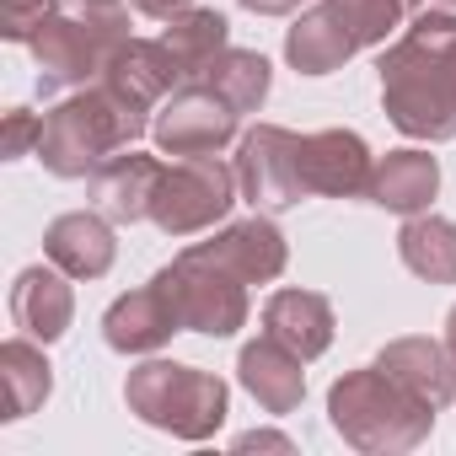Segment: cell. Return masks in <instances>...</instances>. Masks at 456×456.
Instances as JSON below:
<instances>
[{
  "label": "cell",
  "mask_w": 456,
  "mask_h": 456,
  "mask_svg": "<svg viewBox=\"0 0 456 456\" xmlns=\"http://www.w3.org/2000/svg\"><path fill=\"white\" fill-rule=\"evenodd\" d=\"M328 419L344 435V445H354L365 456L413 451L435 429V408L424 397H413L403 381H392L381 365H360V370L338 376L328 392Z\"/></svg>",
  "instance_id": "obj_1"
},
{
  "label": "cell",
  "mask_w": 456,
  "mask_h": 456,
  "mask_svg": "<svg viewBox=\"0 0 456 456\" xmlns=\"http://www.w3.org/2000/svg\"><path fill=\"white\" fill-rule=\"evenodd\" d=\"M151 129V113L129 108L118 92H108L102 81L70 102H60L49 118H44V134H38V161L76 183V177H92L113 151H129L140 134Z\"/></svg>",
  "instance_id": "obj_2"
},
{
  "label": "cell",
  "mask_w": 456,
  "mask_h": 456,
  "mask_svg": "<svg viewBox=\"0 0 456 456\" xmlns=\"http://www.w3.org/2000/svg\"><path fill=\"white\" fill-rule=\"evenodd\" d=\"M225 397L232 392H225V381L215 370L177 365V360H145L124 381L129 413L177 440H209L225 424Z\"/></svg>",
  "instance_id": "obj_3"
},
{
  "label": "cell",
  "mask_w": 456,
  "mask_h": 456,
  "mask_svg": "<svg viewBox=\"0 0 456 456\" xmlns=\"http://www.w3.org/2000/svg\"><path fill=\"white\" fill-rule=\"evenodd\" d=\"M381 108L408 140H451L456 134V92H451V54L424 49L419 38L397 33L381 54Z\"/></svg>",
  "instance_id": "obj_4"
},
{
  "label": "cell",
  "mask_w": 456,
  "mask_h": 456,
  "mask_svg": "<svg viewBox=\"0 0 456 456\" xmlns=\"http://www.w3.org/2000/svg\"><path fill=\"white\" fill-rule=\"evenodd\" d=\"M129 44V12H54L38 33H33V60H38V86L65 92V86H86L108 70V60Z\"/></svg>",
  "instance_id": "obj_5"
},
{
  "label": "cell",
  "mask_w": 456,
  "mask_h": 456,
  "mask_svg": "<svg viewBox=\"0 0 456 456\" xmlns=\"http://www.w3.org/2000/svg\"><path fill=\"white\" fill-rule=\"evenodd\" d=\"M237 188V167H225L220 156H177L156 183L151 220L167 237H199L232 215Z\"/></svg>",
  "instance_id": "obj_6"
},
{
  "label": "cell",
  "mask_w": 456,
  "mask_h": 456,
  "mask_svg": "<svg viewBox=\"0 0 456 456\" xmlns=\"http://www.w3.org/2000/svg\"><path fill=\"white\" fill-rule=\"evenodd\" d=\"M183 317L188 333H204V338H232L242 322H248V290L232 269H220L215 258H204L199 248H188L172 269L156 274Z\"/></svg>",
  "instance_id": "obj_7"
},
{
  "label": "cell",
  "mask_w": 456,
  "mask_h": 456,
  "mask_svg": "<svg viewBox=\"0 0 456 456\" xmlns=\"http://www.w3.org/2000/svg\"><path fill=\"white\" fill-rule=\"evenodd\" d=\"M237 118L242 113L225 102L209 81H188L156 108L151 134H156L161 156H220L237 140Z\"/></svg>",
  "instance_id": "obj_8"
},
{
  "label": "cell",
  "mask_w": 456,
  "mask_h": 456,
  "mask_svg": "<svg viewBox=\"0 0 456 456\" xmlns=\"http://www.w3.org/2000/svg\"><path fill=\"white\" fill-rule=\"evenodd\" d=\"M301 140L285 124H258L242 134L237 145V183L242 199L253 209H290L306 199V177H301Z\"/></svg>",
  "instance_id": "obj_9"
},
{
  "label": "cell",
  "mask_w": 456,
  "mask_h": 456,
  "mask_svg": "<svg viewBox=\"0 0 456 456\" xmlns=\"http://www.w3.org/2000/svg\"><path fill=\"white\" fill-rule=\"evenodd\" d=\"M370 172H376V156L370 145L354 134V129H317L301 140V177H306V193H322V199H360L370 188Z\"/></svg>",
  "instance_id": "obj_10"
},
{
  "label": "cell",
  "mask_w": 456,
  "mask_h": 456,
  "mask_svg": "<svg viewBox=\"0 0 456 456\" xmlns=\"http://www.w3.org/2000/svg\"><path fill=\"white\" fill-rule=\"evenodd\" d=\"M172 333H183V317H177V306H172L161 280L118 296L108 306V317H102V338H108L113 354H156Z\"/></svg>",
  "instance_id": "obj_11"
},
{
  "label": "cell",
  "mask_w": 456,
  "mask_h": 456,
  "mask_svg": "<svg viewBox=\"0 0 456 456\" xmlns=\"http://www.w3.org/2000/svg\"><path fill=\"white\" fill-rule=\"evenodd\" d=\"M108 92H118L129 108H140V113H156L172 92H177V81H183V65L172 60V49L161 44V38H129L113 60H108V70L97 76Z\"/></svg>",
  "instance_id": "obj_12"
},
{
  "label": "cell",
  "mask_w": 456,
  "mask_h": 456,
  "mask_svg": "<svg viewBox=\"0 0 456 456\" xmlns=\"http://www.w3.org/2000/svg\"><path fill=\"white\" fill-rule=\"evenodd\" d=\"M44 258L54 269H65L70 280H102L118 258V242H113V220L97 209H70L60 220H49L44 232Z\"/></svg>",
  "instance_id": "obj_13"
},
{
  "label": "cell",
  "mask_w": 456,
  "mask_h": 456,
  "mask_svg": "<svg viewBox=\"0 0 456 456\" xmlns=\"http://www.w3.org/2000/svg\"><path fill=\"white\" fill-rule=\"evenodd\" d=\"M199 253L215 258L220 269H232L242 285H269V280H280V274H285V258H290V248H285V237H280V225L264 220V215L225 225L215 242H199Z\"/></svg>",
  "instance_id": "obj_14"
},
{
  "label": "cell",
  "mask_w": 456,
  "mask_h": 456,
  "mask_svg": "<svg viewBox=\"0 0 456 456\" xmlns=\"http://www.w3.org/2000/svg\"><path fill=\"white\" fill-rule=\"evenodd\" d=\"M354 49H360V38H354L338 0H322V6L301 12L296 28L285 33V60L301 76H333V70H344L354 60Z\"/></svg>",
  "instance_id": "obj_15"
},
{
  "label": "cell",
  "mask_w": 456,
  "mask_h": 456,
  "mask_svg": "<svg viewBox=\"0 0 456 456\" xmlns=\"http://www.w3.org/2000/svg\"><path fill=\"white\" fill-rule=\"evenodd\" d=\"M70 317H76V296H70V274L54 269V264H33L17 274L12 285V322L38 338V344H54L70 333Z\"/></svg>",
  "instance_id": "obj_16"
},
{
  "label": "cell",
  "mask_w": 456,
  "mask_h": 456,
  "mask_svg": "<svg viewBox=\"0 0 456 456\" xmlns=\"http://www.w3.org/2000/svg\"><path fill=\"white\" fill-rule=\"evenodd\" d=\"M301 365H306V360H301L290 344H280L274 333H264L258 344L242 349L237 381L253 392V403H258L264 413H296L301 397H306V370H301Z\"/></svg>",
  "instance_id": "obj_17"
},
{
  "label": "cell",
  "mask_w": 456,
  "mask_h": 456,
  "mask_svg": "<svg viewBox=\"0 0 456 456\" xmlns=\"http://www.w3.org/2000/svg\"><path fill=\"white\" fill-rule=\"evenodd\" d=\"M161 161L156 156H108L97 172H92V204L113 220V225H134V220H151V204H156V183H161Z\"/></svg>",
  "instance_id": "obj_18"
},
{
  "label": "cell",
  "mask_w": 456,
  "mask_h": 456,
  "mask_svg": "<svg viewBox=\"0 0 456 456\" xmlns=\"http://www.w3.org/2000/svg\"><path fill=\"white\" fill-rule=\"evenodd\" d=\"M376 365L392 381H403L413 397H424L429 408H445L456 397V354H451V344H435V338H392L376 354Z\"/></svg>",
  "instance_id": "obj_19"
},
{
  "label": "cell",
  "mask_w": 456,
  "mask_h": 456,
  "mask_svg": "<svg viewBox=\"0 0 456 456\" xmlns=\"http://www.w3.org/2000/svg\"><path fill=\"white\" fill-rule=\"evenodd\" d=\"M435 193H440V161L429 151H387L365 188V199L392 215H424Z\"/></svg>",
  "instance_id": "obj_20"
},
{
  "label": "cell",
  "mask_w": 456,
  "mask_h": 456,
  "mask_svg": "<svg viewBox=\"0 0 456 456\" xmlns=\"http://www.w3.org/2000/svg\"><path fill=\"white\" fill-rule=\"evenodd\" d=\"M264 333L290 344L301 360H317L333 344V306L317 290H274L264 301Z\"/></svg>",
  "instance_id": "obj_21"
},
{
  "label": "cell",
  "mask_w": 456,
  "mask_h": 456,
  "mask_svg": "<svg viewBox=\"0 0 456 456\" xmlns=\"http://www.w3.org/2000/svg\"><path fill=\"white\" fill-rule=\"evenodd\" d=\"M397 258L429 285H456V225L440 215H408V225L397 232Z\"/></svg>",
  "instance_id": "obj_22"
},
{
  "label": "cell",
  "mask_w": 456,
  "mask_h": 456,
  "mask_svg": "<svg viewBox=\"0 0 456 456\" xmlns=\"http://www.w3.org/2000/svg\"><path fill=\"white\" fill-rule=\"evenodd\" d=\"M0 381H6V419H28L49 403L54 370H49L38 338H12L0 349Z\"/></svg>",
  "instance_id": "obj_23"
},
{
  "label": "cell",
  "mask_w": 456,
  "mask_h": 456,
  "mask_svg": "<svg viewBox=\"0 0 456 456\" xmlns=\"http://www.w3.org/2000/svg\"><path fill=\"white\" fill-rule=\"evenodd\" d=\"M225 38H232V22H225L220 12H199V6H188L183 17H172L167 33H161V44H167L172 60L183 65V76H204V70L215 65V54L232 49Z\"/></svg>",
  "instance_id": "obj_24"
},
{
  "label": "cell",
  "mask_w": 456,
  "mask_h": 456,
  "mask_svg": "<svg viewBox=\"0 0 456 456\" xmlns=\"http://www.w3.org/2000/svg\"><path fill=\"white\" fill-rule=\"evenodd\" d=\"M204 81L232 102L237 113H258L264 97H269V60L253 54V49H225V54H215V65L204 70Z\"/></svg>",
  "instance_id": "obj_25"
},
{
  "label": "cell",
  "mask_w": 456,
  "mask_h": 456,
  "mask_svg": "<svg viewBox=\"0 0 456 456\" xmlns=\"http://www.w3.org/2000/svg\"><path fill=\"white\" fill-rule=\"evenodd\" d=\"M338 6H344V17L354 28L360 49H387V38H397L419 17L424 0H338Z\"/></svg>",
  "instance_id": "obj_26"
},
{
  "label": "cell",
  "mask_w": 456,
  "mask_h": 456,
  "mask_svg": "<svg viewBox=\"0 0 456 456\" xmlns=\"http://www.w3.org/2000/svg\"><path fill=\"white\" fill-rule=\"evenodd\" d=\"M54 17V0H0V33L12 44H33V33Z\"/></svg>",
  "instance_id": "obj_27"
},
{
  "label": "cell",
  "mask_w": 456,
  "mask_h": 456,
  "mask_svg": "<svg viewBox=\"0 0 456 456\" xmlns=\"http://www.w3.org/2000/svg\"><path fill=\"white\" fill-rule=\"evenodd\" d=\"M38 134H44V118L28 113V108H12V113H6V129H0V156H6V161H22L28 151H38Z\"/></svg>",
  "instance_id": "obj_28"
},
{
  "label": "cell",
  "mask_w": 456,
  "mask_h": 456,
  "mask_svg": "<svg viewBox=\"0 0 456 456\" xmlns=\"http://www.w3.org/2000/svg\"><path fill=\"white\" fill-rule=\"evenodd\" d=\"M129 6L140 12V17H151V22H172V17H183L193 0H129Z\"/></svg>",
  "instance_id": "obj_29"
},
{
  "label": "cell",
  "mask_w": 456,
  "mask_h": 456,
  "mask_svg": "<svg viewBox=\"0 0 456 456\" xmlns=\"http://www.w3.org/2000/svg\"><path fill=\"white\" fill-rule=\"evenodd\" d=\"M248 12H258V17H290V12H301L306 0H242Z\"/></svg>",
  "instance_id": "obj_30"
},
{
  "label": "cell",
  "mask_w": 456,
  "mask_h": 456,
  "mask_svg": "<svg viewBox=\"0 0 456 456\" xmlns=\"http://www.w3.org/2000/svg\"><path fill=\"white\" fill-rule=\"evenodd\" d=\"M253 445H274V451H290V440H285V435H258V429H253V435H242V440H237V451H253Z\"/></svg>",
  "instance_id": "obj_31"
},
{
  "label": "cell",
  "mask_w": 456,
  "mask_h": 456,
  "mask_svg": "<svg viewBox=\"0 0 456 456\" xmlns=\"http://www.w3.org/2000/svg\"><path fill=\"white\" fill-rule=\"evenodd\" d=\"M76 6H86V12H118L124 0H76Z\"/></svg>",
  "instance_id": "obj_32"
},
{
  "label": "cell",
  "mask_w": 456,
  "mask_h": 456,
  "mask_svg": "<svg viewBox=\"0 0 456 456\" xmlns=\"http://www.w3.org/2000/svg\"><path fill=\"white\" fill-rule=\"evenodd\" d=\"M445 344H451V354H456V306H451V317H445Z\"/></svg>",
  "instance_id": "obj_33"
},
{
  "label": "cell",
  "mask_w": 456,
  "mask_h": 456,
  "mask_svg": "<svg viewBox=\"0 0 456 456\" xmlns=\"http://www.w3.org/2000/svg\"><path fill=\"white\" fill-rule=\"evenodd\" d=\"M435 6H440V12H456V0H435Z\"/></svg>",
  "instance_id": "obj_34"
},
{
  "label": "cell",
  "mask_w": 456,
  "mask_h": 456,
  "mask_svg": "<svg viewBox=\"0 0 456 456\" xmlns=\"http://www.w3.org/2000/svg\"><path fill=\"white\" fill-rule=\"evenodd\" d=\"M451 92H456V54H451Z\"/></svg>",
  "instance_id": "obj_35"
}]
</instances>
